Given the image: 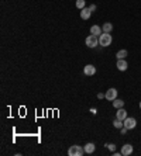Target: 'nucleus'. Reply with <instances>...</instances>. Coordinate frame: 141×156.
I'll return each mask as SVG.
<instances>
[{"label": "nucleus", "mask_w": 141, "mask_h": 156, "mask_svg": "<svg viewBox=\"0 0 141 156\" xmlns=\"http://www.w3.org/2000/svg\"><path fill=\"white\" fill-rule=\"evenodd\" d=\"M111 41H113V38H111L110 33H103L99 35V44L102 47H109L111 44Z\"/></svg>", "instance_id": "obj_1"}, {"label": "nucleus", "mask_w": 141, "mask_h": 156, "mask_svg": "<svg viewBox=\"0 0 141 156\" xmlns=\"http://www.w3.org/2000/svg\"><path fill=\"white\" fill-rule=\"evenodd\" d=\"M83 153H85V149L82 148V146H79V145L70 146L69 151H68V155L69 156H82Z\"/></svg>", "instance_id": "obj_2"}, {"label": "nucleus", "mask_w": 141, "mask_h": 156, "mask_svg": "<svg viewBox=\"0 0 141 156\" xmlns=\"http://www.w3.org/2000/svg\"><path fill=\"white\" fill-rule=\"evenodd\" d=\"M85 44L88 45V48H96L97 45H99V40H97V35H93V34H90V35L85 40Z\"/></svg>", "instance_id": "obj_3"}, {"label": "nucleus", "mask_w": 141, "mask_h": 156, "mask_svg": "<svg viewBox=\"0 0 141 156\" xmlns=\"http://www.w3.org/2000/svg\"><path fill=\"white\" fill-rule=\"evenodd\" d=\"M123 122H124V127H126L127 129H134V128L137 127V121H136V118H131V117H127Z\"/></svg>", "instance_id": "obj_4"}, {"label": "nucleus", "mask_w": 141, "mask_h": 156, "mask_svg": "<svg viewBox=\"0 0 141 156\" xmlns=\"http://www.w3.org/2000/svg\"><path fill=\"white\" fill-rule=\"evenodd\" d=\"M116 98H117V90H116L114 87H111V89H109V90L106 91V100L113 101Z\"/></svg>", "instance_id": "obj_5"}, {"label": "nucleus", "mask_w": 141, "mask_h": 156, "mask_svg": "<svg viewBox=\"0 0 141 156\" xmlns=\"http://www.w3.org/2000/svg\"><path fill=\"white\" fill-rule=\"evenodd\" d=\"M133 153V145L130 144H126V145L121 146V155L123 156H130Z\"/></svg>", "instance_id": "obj_6"}, {"label": "nucleus", "mask_w": 141, "mask_h": 156, "mask_svg": "<svg viewBox=\"0 0 141 156\" xmlns=\"http://www.w3.org/2000/svg\"><path fill=\"white\" fill-rule=\"evenodd\" d=\"M83 73H85L86 76H93V75L96 73V68L93 65H86L85 68H83Z\"/></svg>", "instance_id": "obj_7"}, {"label": "nucleus", "mask_w": 141, "mask_h": 156, "mask_svg": "<svg viewBox=\"0 0 141 156\" xmlns=\"http://www.w3.org/2000/svg\"><path fill=\"white\" fill-rule=\"evenodd\" d=\"M117 69L120 70V72H124V70H127V68H128V63H127L124 59H117Z\"/></svg>", "instance_id": "obj_8"}, {"label": "nucleus", "mask_w": 141, "mask_h": 156, "mask_svg": "<svg viewBox=\"0 0 141 156\" xmlns=\"http://www.w3.org/2000/svg\"><path fill=\"white\" fill-rule=\"evenodd\" d=\"M90 16H92V11L89 10V7H85L81 10V18L82 20H89Z\"/></svg>", "instance_id": "obj_9"}, {"label": "nucleus", "mask_w": 141, "mask_h": 156, "mask_svg": "<svg viewBox=\"0 0 141 156\" xmlns=\"http://www.w3.org/2000/svg\"><path fill=\"white\" fill-rule=\"evenodd\" d=\"M116 118H117V120L124 121L127 118V111L124 108H119L117 110V113H116Z\"/></svg>", "instance_id": "obj_10"}, {"label": "nucleus", "mask_w": 141, "mask_h": 156, "mask_svg": "<svg viewBox=\"0 0 141 156\" xmlns=\"http://www.w3.org/2000/svg\"><path fill=\"white\" fill-rule=\"evenodd\" d=\"M83 149H85V153H93L95 152V149H96V146H95V144L89 142V144H86Z\"/></svg>", "instance_id": "obj_11"}, {"label": "nucleus", "mask_w": 141, "mask_h": 156, "mask_svg": "<svg viewBox=\"0 0 141 156\" xmlns=\"http://www.w3.org/2000/svg\"><path fill=\"white\" fill-rule=\"evenodd\" d=\"M102 27L99 26H92L90 27V34H93V35H99V34H102Z\"/></svg>", "instance_id": "obj_12"}, {"label": "nucleus", "mask_w": 141, "mask_h": 156, "mask_svg": "<svg viewBox=\"0 0 141 156\" xmlns=\"http://www.w3.org/2000/svg\"><path fill=\"white\" fill-rule=\"evenodd\" d=\"M113 107H114V108H123V107H124V101H123V100H120V98H116V100H113Z\"/></svg>", "instance_id": "obj_13"}, {"label": "nucleus", "mask_w": 141, "mask_h": 156, "mask_svg": "<svg viewBox=\"0 0 141 156\" xmlns=\"http://www.w3.org/2000/svg\"><path fill=\"white\" fill-rule=\"evenodd\" d=\"M102 30H103V33H111V30H113V24H111V23H104L103 27H102Z\"/></svg>", "instance_id": "obj_14"}, {"label": "nucleus", "mask_w": 141, "mask_h": 156, "mask_svg": "<svg viewBox=\"0 0 141 156\" xmlns=\"http://www.w3.org/2000/svg\"><path fill=\"white\" fill-rule=\"evenodd\" d=\"M126 56H127V51H126V49H120V51L116 54V58H117V59H124Z\"/></svg>", "instance_id": "obj_15"}, {"label": "nucleus", "mask_w": 141, "mask_h": 156, "mask_svg": "<svg viewBox=\"0 0 141 156\" xmlns=\"http://www.w3.org/2000/svg\"><path fill=\"white\" fill-rule=\"evenodd\" d=\"M113 125H114V128H120V129H121V128L124 127V122H123L121 120H117V118H116V120L113 121Z\"/></svg>", "instance_id": "obj_16"}, {"label": "nucleus", "mask_w": 141, "mask_h": 156, "mask_svg": "<svg viewBox=\"0 0 141 156\" xmlns=\"http://www.w3.org/2000/svg\"><path fill=\"white\" fill-rule=\"evenodd\" d=\"M76 7H78L79 10L85 9V0H76Z\"/></svg>", "instance_id": "obj_17"}, {"label": "nucleus", "mask_w": 141, "mask_h": 156, "mask_svg": "<svg viewBox=\"0 0 141 156\" xmlns=\"http://www.w3.org/2000/svg\"><path fill=\"white\" fill-rule=\"evenodd\" d=\"M106 148H107L110 152H114V151H116V145H114V144H107V145H106Z\"/></svg>", "instance_id": "obj_18"}, {"label": "nucleus", "mask_w": 141, "mask_h": 156, "mask_svg": "<svg viewBox=\"0 0 141 156\" xmlns=\"http://www.w3.org/2000/svg\"><path fill=\"white\" fill-rule=\"evenodd\" d=\"M97 98H106V93H97Z\"/></svg>", "instance_id": "obj_19"}, {"label": "nucleus", "mask_w": 141, "mask_h": 156, "mask_svg": "<svg viewBox=\"0 0 141 156\" xmlns=\"http://www.w3.org/2000/svg\"><path fill=\"white\" fill-rule=\"evenodd\" d=\"M89 10L90 11H95V10H96V4H90V6H89Z\"/></svg>", "instance_id": "obj_20"}, {"label": "nucleus", "mask_w": 141, "mask_h": 156, "mask_svg": "<svg viewBox=\"0 0 141 156\" xmlns=\"http://www.w3.org/2000/svg\"><path fill=\"white\" fill-rule=\"evenodd\" d=\"M140 108H141V101H140Z\"/></svg>", "instance_id": "obj_21"}]
</instances>
